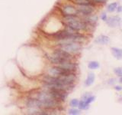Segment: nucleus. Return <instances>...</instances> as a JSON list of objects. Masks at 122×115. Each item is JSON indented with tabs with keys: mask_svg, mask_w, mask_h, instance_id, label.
Masks as SVG:
<instances>
[{
	"mask_svg": "<svg viewBox=\"0 0 122 115\" xmlns=\"http://www.w3.org/2000/svg\"><path fill=\"white\" fill-rule=\"evenodd\" d=\"M65 22H66L67 27L70 28L74 31H81L86 29V25L83 22H82L79 18L76 17V15H71V16L65 17Z\"/></svg>",
	"mask_w": 122,
	"mask_h": 115,
	"instance_id": "2",
	"label": "nucleus"
},
{
	"mask_svg": "<svg viewBox=\"0 0 122 115\" xmlns=\"http://www.w3.org/2000/svg\"><path fill=\"white\" fill-rule=\"evenodd\" d=\"M57 66H60L61 68L66 69V70H67L69 71H72V72L76 70V64L74 63L71 62L70 60L65 61L63 63H61L60 64L57 65Z\"/></svg>",
	"mask_w": 122,
	"mask_h": 115,
	"instance_id": "10",
	"label": "nucleus"
},
{
	"mask_svg": "<svg viewBox=\"0 0 122 115\" xmlns=\"http://www.w3.org/2000/svg\"><path fill=\"white\" fill-rule=\"evenodd\" d=\"M74 2L79 6H86L91 5V0H74Z\"/></svg>",
	"mask_w": 122,
	"mask_h": 115,
	"instance_id": "15",
	"label": "nucleus"
},
{
	"mask_svg": "<svg viewBox=\"0 0 122 115\" xmlns=\"http://www.w3.org/2000/svg\"><path fill=\"white\" fill-rule=\"evenodd\" d=\"M95 74H93V73H89V75H88L87 77V78L86 80V81H85V84L86 86H90L92 85L94 81H95Z\"/></svg>",
	"mask_w": 122,
	"mask_h": 115,
	"instance_id": "13",
	"label": "nucleus"
},
{
	"mask_svg": "<svg viewBox=\"0 0 122 115\" xmlns=\"http://www.w3.org/2000/svg\"><path fill=\"white\" fill-rule=\"evenodd\" d=\"M117 12H122V6L117 7Z\"/></svg>",
	"mask_w": 122,
	"mask_h": 115,
	"instance_id": "25",
	"label": "nucleus"
},
{
	"mask_svg": "<svg viewBox=\"0 0 122 115\" xmlns=\"http://www.w3.org/2000/svg\"><path fill=\"white\" fill-rule=\"evenodd\" d=\"M37 100L40 101L42 108L54 109L60 106V101L53 98L48 91L40 93L37 96Z\"/></svg>",
	"mask_w": 122,
	"mask_h": 115,
	"instance_id": "1",
	"label": "nucleus"
},
{
	"mask_svg": "<svg viewBox=\"0 0 122 115\" xmlns=\"http://www.w3.org/2000/svg\"><path fill=\"white\" fill-rule=\"evenodd\" d=\"M117 8V2H113L111 3L110 5H108V11L110 12H113L114 11H115Z\"/></svg>",
	"mask_w": 122,
	"mask_h": 115,
	"instance_id": "17",
	"label": "nucleus"
},
{
	"mask_svg": "<svg viewBox=\"0 0 122 115\" xmlns=\"http://www.w3.org/2000/svg\"><path fill=\"white\" fill-rule=\"evenodd\" d=\"M63 13L65 15V16H71V15H76L78 13V10L76 9L74 6L70 5L64 6L62 8Z\"/></svg>",
	"mask_w": 122,
	"mask_h": 115,
	"instance_id": "7",
	"label": "nucleus"
},
{
	"mask_svg": "<svg viewBox=\"0 0 122 115\" xmlns=\"http://www.w3.org/2000/svg\"><path fill=\"white\" fill-rule=\"evenodd\" d=\"M114 89L117 90V91H121L122 90V87L121 86H115Z\"/></svg>",
	"mask_w": 122,
	"mask_h": 115,
	"instance_id": "24",
	"label": "nucleus"
},
{
	"mask_svg": "<svg viewBox=\"0 0 122 115\" xmlns=\"http://www.w3.org/2000/svg\"><path fill=\"white\" fill-rule=\"evenodd\" d=\"M72 71H69L66 69H64L63 68H61L60 66H56L53 67L52 68L50 69L49 71V74L51 76H60V75H66L69 73H71Z\"/></svg>",
	"mask_w": 122,
	"mask_h": 115,
	"instance_id": "5",
	"label": "nucleus"
},
{
	"mask_svg": "<svg viewBox=\"0 0 122 115\" xmlns=\"http://www.w3.org/2000/svg\"><path fill=\"white\" fill-rule=\"evenodd\" d=\"M78 106L79 107V109H81V110H87V109H89V104H88L86 101L82 100V101L79 102Z\"/></svg>",
	"mask_w": 122,
	"mask_h": 115,
	"instance_id": "14",
	"label": "nucleus"
},
{
	"mask_svg": "<svg viewBox=\"0 0 122 115\" xmlns=\"http://www.w3.org/2000/svg\"><path fill=\"white\" fill-rule=\"evenodd\" d=\"M95 41V43H98L99 45H107L109 43L110 38L108 36L104 35V34H101V35H99L96 38Z\"/></svg>",
	"mask_w": 122,
	"mask_h": 115,
	"instance_id": "11",
	"label": "nucleus"
},
{
	"mask_svg": "<svg viewBox=\"0 0 122 115\" xmlns=\"http://www.w3.org/2000/svg\"><path fill=\"white\" fill-rule=\"evenodd\" d=\"M95 96H89V95H85L84 96V98H83V100L84 101H86L88 104H90L92 102H93L95 101Z\"/></svg>",
	"mask_w": 122,
	"mask_h": 115,
	"instance_id": "18",
	"label": "nucleus"
},
{
	"mask_svg": "<svg viewBox=\"0 0 122 115\" xmlns=\"http://www.w3.org/2000/svg\"><path fill=\"white\" fill-rule=\"evenodd\" d=\"M79 101L77 99H72V101H70V106L72 107H76L79 105Z\"/></svg>",
	"mask_w": 122,
	"mask_h": 115,
	"instance_id": "20",
	"label": "nucleus"
},
{
	"mask_svg": "<svg viewBox=\"0 0 122 115\" xmlns=\"http://www.w3.org/2000/svg\"><path fill=\"white\" fill-rule=\"evenodd\" d=\"M59 45L60 46V48L63 49V51L66 52L70 54H73L78 52L81 47L78 44V42L75 41H60L59 42Z\"/></svg>",
	"mask_w": 122,
	"mask_h": 115,
	"instance_id": "3",
	"label": "nucleus"
},
{
	"mask_svg": "<svg viewBox=\"0 0 122 115\" xmlns=\"http://www.w3.org/2000/svg\"><path fill=\"white\" fill-rule=\"evenodd\" d=\"M79 114H80V110L77 109H70L69 110V114H71V115H76Z\"/></svg>",
	"mask_w": 122,
	"mask_h": 115,
	"instance_id": "21",
	"label": "nucleus"
},
{
	"mask_svg": "<svg viewBox=\"0 0 122 115\" xmlns=\"http://www.w3.org/2000/svg\"><path fill=\"white\" fill-rule=\"evenodd\" d=\"M121 18L119 16H112L110 18L107 19V24L112 28H115L121 25Z\"/></svg>",
	"mask_w": 122,
	"mask_h": 115,
	"instance_id": "9",
	"label": "nucleus"
},
{
	"mask_svg": "<svg viewBox=\"0 0 122 115\" xmlns=\"http://www.w3.org/2000/svg\"><path fill=\"white\" fill-rule=\"evenodd\" d=\"M102 20L103 21H107V19H108V16H107V15L105 14V13H103L102 15Z\"/></svg>",
	"mask_w": 122,
	"mask_h": 115,
	"instance_id": "22",
	"label": "nucleus"
},
{
	"mask_svg": "<svg viewBox=\"0 0 122 115\" xmlns=\"http://www.w3.org/2000/svg\"><path fill=\"white\" fill-rule=\"evenodd\" d=\"M119 82H120V83H122V77H121V78H120V80H119Z\"/></svg>",
	"mask_w": 122,
	"mask_h": 115,
	"instance_id": "26",
	"label": "nucleus"
},
{
	"mask_svg": "<svg viewBox=\"0 0 122 115\" xmlns=\"http://www.w3.org/2000/svg\"><path fill=\"white\" fill-rule=\"evenodd\" d=\"M93 1L96 3H104L106 2V0H93Z\"/></svg>",
	"mask_w": 122,
	"mask_h": 115,
	"instance_id": "23",
	"label": "nucleus"
},
{
	"mask_svg": "<svg viewBox=\"0 0 122 115\" xmlns=\"http://www.w3.org/2000/svg\"><path fill=\"white\" fill-rule=\"evenodd\" d=\"M88 67H89V69H92V70L97 69L98 68H99V63L97 62V61H90L89 64H88Z\"/></svg>",
	"mask_w": 122,
	"mask_h": 115,
	"instance_id": "16",
	"label": "nucleus"
},
{
	"mask_svg": "<svg viewBox=\"0 0 122 115\" xmlns=\"http://www.w3.org/2000/svg\"><path fill=\"white\" fill-rule=\"evenodd\" d=\"M112 52L115 58L118 60L122 58V49L117 48H112Z\"/></svg>",
	"mask_w": 122,
	"mask_h": 115,
	"instance_id": "12",
	"label": "nucleus"
},
{
	"mask_svg": "<svg viewBox=\"0 0 122 115\" xmlns=\"http://www.w3.org/2000/svg\"><path fill=\"white\" fill-rule=\"evenodd\" d=\"M78 10V12L81 13L82 15H90L94 12V8L91 5H86V6H79Z\"/></svg>",
	"mask_w": 122,
	"mask_h": 115,
	"instance_id": "8",
	"label": "nucleus"
},
{
	"mask_svg": "<svg viewBox=\"0 0 122 115\" xmlns=\"http://www.w3.org/2000/svg\"><path fill=\"white\" fill-rule=\"evenodd\" d=\"M114 72L115 74L119 76V77H122V68H116L114 69Z\"/></svg>",
	"mask_w": 122,
	"mask_h": 115,
	"instance_id": "19",
	"label": "nucleus"
},
{
	"mask_svg": "<svg viewBox=\"0 0 122 115\" xmlns=\"http://www.w3.org/2000/svg\"><path fill=\"white\" fill-rule=\"evenodd\" d=\"M53 55L59 58L62 60H70L71 59V54L63 51V50L61 48L56 49L54 52H53Z\"/></svg>",
	"mask_w": 122,
	"mask_h": 115,
	"instance_id": "6",
	"label": "nucleus"
},
{
	"mask_svg": "<svg viewBox=\"0 0 122 115\" xmlns=\"http://www.w3.org/2000/svg\"><path fill=\"white\" fill-rule=\"evenodd\" d=\"M48 92L50 93L52 97L57 100L58 101H64L67 97L66 91L61 90V89H57V88H53V87H47Z\"/></svg>",
	"mask_w": 122,
	"mask_h": 115,
	"instance_id": "4",
	"label": "nucleus"
}]
</instances>
